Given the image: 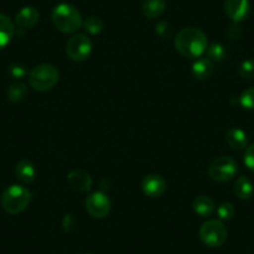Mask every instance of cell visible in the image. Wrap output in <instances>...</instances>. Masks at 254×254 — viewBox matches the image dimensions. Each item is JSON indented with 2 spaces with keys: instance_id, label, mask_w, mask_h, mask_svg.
Masks as SVG:
<instances>
[{
  "instance_id": "4316f807",
  "label": "cell",
  "mask_w": 254,
  "mask_h": 254,
  "mask_svg": "<svg viewBox=\"0 0 254 254\" xmlns=\"http://www.w3.org/2000/svg\"><path fill=\"white\" fill-rule=\"evenodd\" d=\"M227 35H228L231 40H238L243 35V29L239 25V23H233L227 29Z\"/></svg>"
},
{
  "instance_id": "f1b7e54d",
  "label": "cell",
  "mask_w": 254,
  "mask_h": 254,
  "mask_svg": "<svg viewBox=\"0 0 254 254\" xmlns=\"http://www.w3.org/2000/svg\"><path fill=\"white\" fill-rule=\"evenodd\" d=\"M9 72H10L11 76L16 80L23 79V77H25L26 74H28L25 67H24L23 65H20V64H13L10 66V69H9Z\"/></svg>"
},
{
  "instance_id": "7402d4cb",
  "label": "cell",
  "mask_w": 254,
  "mask_h": 254,
  "mask_svg": "<svg viewBox=\"0 0 254 254\" xmlns=\"http://www.w3.org/2000/svg\"><path fill=\"white\" fill-rule=\"evenodd\" d=\"M207 55H208V59L211 61H217V63H219V61L223 60L224 58H226V49H224V46L222 45V44L219 43H213L211 44V45L207 48L206 50Z\"/></svg>"
},
{
  "instance_id": "f546056e",
  "label": "cell",
  "mask_w": 254,
  "mask_h": 254,
  "mask_svg": "<svg viewBox=\"0 0 254 254\" xmlns=\"http://www.w3.org/2000/svg\"><path fill=\"white\" fill-rule=\"evenodd\" d=\"M84 254H92V253H84Z\"/></svg>"
},
{
  "instance_id": "ffe728a7",
  "label": "cell",
  "mask_w": 254,
  "mask_h": 254,
  "mask_svg": "<svg viewBox=\"0 0 254 254\" xmlns=\"http://www.w3.org/2000/svg\"><path fill=\"white\" fill-rule=\"evenodd\" d=\"M28 86L23 82H18V84L11 85L8 89V92H6V96H8V100L13 104H19V102L24 101L28 96Z\"/></svg>"
},
{
  "instance_id": "e0dca14e",
  "label": "cell",
  "mask_w": 254,
  "mask_h": 254,
  "mask_svg": "<svg viewBox=\"0 0 254 254\" xmlns=\"http://www.w3.org/2000/svg\"><path fill=\"white\" fill-rule=\"evenodd\" d=\"M193 211L202 218H208L216 211L213 199L208 196H197L193 199Z\"/></svg>"
},
{
  "instance_id": "9a60e30c",
  "label": "cell",
  "mask_w": 254,
  "mask_h": 254,
  "mask_svg": "<svg viewBox=\"0 0 254 254\" xmlns=\"http://www.w3.org/2000/svg\"><path fill=\"white\" fill-rule=\"evenodd\" d=\"M214 71L213 61L209 60L208 58H202L198 59L197 61H194L193 65H192V75L196 77L197 80H208L212 76Z\"/></svg>"
},
{
  "instance_id": "ba28073f",
  "label": "cell",
  "mask_w": 254,
  "mask_h": 254,
  "mask_svg": "<svg viewBox=\"0 0 254 254\" xmlns=\"http://www.w3.org/2000/svg\"><path fill=\"white\" fill-rule=\"evenodd\" d=\"M85 208L91 217L101 219L111 211V201L104 192H94L85 201Z\"/></svg>"
},
{
  "instance_id": "4fadbf2b",
  "label": "cell",
  "mask_w": 254,
  "mask_h": 254,
  "mask_svg": "<svg viewBox=\"0 0 254 254\" xmlns=\"http://www.w3.org/2000/svg\"><path fill=\"white\" fill-rule=\"evenodd\" d=\"M226 141L229 145V147L233 148V150L242 151L248 147V136L238 127H232V128L227 131Z\"/></svg>"
},
{
  "instance_id": "30bf717a",
  "label": "cell",
  "mask_w": 254,
  "mask_h": 254,
  "mask_svg": "<svg viewBox=\"0 0 254 254\" xmlns=\"http://www.w3.org/2000/svg\"><path fill=\"white\" fill-rule=\"evenodd\" d=\"M141 186H142L143 193L150 198H158L165 193L166 188H167L165 178L157 173H151V175L145 176Z\"/></svg>"
},
{
  "instance_id": "3957f363",
  "label": "cell",
  "mask_w": 254,
  "mask_h": 254,
  "mask_svg": "<svg viewBox=\"0 0 254 254\" xmlns=\"http://www.w3.org/2000/svg\"><path fill=\"white\" fill-rule=\"evenodd\" d=\"M31 201V192L21 185H11L1 196V207L9 214H19L25 211Z\"/></svg>"
},
{
  "instance_id": "484cf974",
  "label": "cell",
  "mask_w": 254,
  "mask_h": 254,
  "mask_svg": "<svg viewBox=\"0 0 254 254\" xmlns=\"http://www.w3.org/2000/svg\"><path fill=\"white\" fill-rule=\"evenodd\" d=\"M156 34L160 36L161 39H170L173 35V28L170 23L167 21H160L156 25Z\"/></svg>"
},
{
  "instance_id": "8fae6325",
  "label": "cell",
  "mask_w": 254,
  "mask_h": 254,
  "mask_svg": "<svg viewBox=\"0 0 254 254\" xmlns=\"http://www.w3.org/2000/svg\"><path fill=\"white\" fill-rule=\"evenodd\" d=\"M67 182H69L70 187L77 192H89L94 185V181H92L90 173H87L85 170H81V168L71 171L67 175Z\"/></svg>"
},
{
  "instance_id": "d4e9b609",
  "label": "cell",
  "mask_w": 254,
  "mask_h": 254,
  "mask_svg": "<svg viewBox=\"0 0 254 254\" xmlns=\"http://www.w3.org/2000/svg\"><path fill=\"white\" fill-rule=\"evenodd\" d=\"M239 102H241L242 107L246 110H254V87H248L242 92L239 96Z\"/></svg>"
},
{
  "instance_id": "5b68a950",
  "label": "cell",
  "mask_w": 254,
  "mask_h": 254,
  "mask_svg": "<svg viewBox=\"0 0 254 254\" xmlns=\"http://www.w3.org/2000/svg\"><path fill=\"white\" fill-rule=\"evenodd\" d=\"M199 238L202 243L211 248H218L226 243L228 238V232L223 222L219 219H209L204 222L199 228Z\"/></svg>"
},
{
  "instance_id": "277c9868",
  "label": "cell",
  "mask_w": 254,
  "mask_h": 254,
  "mask_svg": "<svg viewBox=\"0 0 254 254\" xmlns=\"http://www.w3.org/2000/svg\"><path fill=\"white\" fill-rule=\"evenodd\" d=\"M58 69L50 64H40L30 70L28 74V80L30 87L36 91H48L55 87L59 82Z\"/></svg>"
},
{
  "instance_id": "8992f818",
  "label": "cell",
  "mask_w": 254,
  "mask_h": 254,
  "mask_svg": "<svg viewBox=\"0 0 254 254\" xmlns=\"http://www.w3.org/2000/svg\"><path fill=\"white\" fill-rule=\"evenodd\" d=\"M238 173V163L229 156L216 158L208 167V176L216 182H228Z\"/></svg>"
},
{
  "instance_id": "9c48e42d",
  "label": "cell",
  "mask_w": 254,
  "mask_h": 254,
  "mask_svg": "<svg viewBox=\"0 0 254 254\" xmlns=\"http://www.w3.org/2000/svg\"><path fill=\"white\" fill-rule=\"evenodd\" d=\"M224 11L233 23H241L248 18L251 13V4L249 0H226Z\"/></svg>"
},
{
  "instance_id": "52a82bcc",
  "label": "cell",
  "mask_w": 254,
  "mask_h": 254,
  "mask_svg": "<svg viewBox=\"0 0 254 254\" xmlns=\"http://www.w3.org/2000/svg\"><path fill=\"white\" fill-rule=\"evenodd\" d=\"M92 51V41L85 34H75L66 44V54L71 60L81 63L89 59Z\"/></svg>"
},
{
  "instance_id": "603a6c76",
  "label": "cell",
  "mask_w": 254,
  "mask_h": 254,
  "mask_svg": "<svg viewBox=\"0 0 254 254\" xmlns=\"http://www.w3.org/2000/svg\"><path fill=\"white\" fill-rule=\"evenodd\" d=\"M234 213H236V209H234V206L231 202H223L217 208L219 221H231L234 217Z\"/></svg>"
},
{
  "instance_id": "6da1fadb",
  "label": "cell",
  "mask_w": 254,
  "mask_h": 254,
  "mask_svg": "<svg viewBox=\"0 0 254 254\" xmlns=\"http://www.w3.org/2000/svg\"><path fill=\"white\" fill-rule=\"evenodd\" d=\"M175 48L185 58H199L206 53L208 40L206 34L197 28H185L175 38Z\"/></svg>"
},
{
  "instance_id": "5bb4252c",
  "label": "cell",
  "mask_w": 254,
  "mask_h": 254,
  "mask_svg": "<svg viewBox=\"0 0 254 254\" xmlns=\"http://www.w3.org/2000/svg\"><path fill=\"white\" fill-rule=\"evenodd\" d=\"M15 176L20 182L30 185L36 178L35 166L28 160H21L15 166Z\"/></svg>"
},
{
  "instance_id": "cb8c5ba5",
  "label": "cell",
  "mask_w": 254,
  "mask_h": 254,
  "mask_svg": "<svg viewBox=\"0 0 254 254\" xmlns=\"http://www.w3.org/2000/svg\"><path fill=\"white\" fill-rule=\"evenodd\" d=\"M239 75L243 79L253 80L254 79V59H247L239 65Z\"/></svg>"
},
{
  "instance_id": "2e32d148",
  "label": "cell",
  "mask_w": 254,
  "mask_h": 254,
  "mask_svg": "<svg viewBox=\"0 0 254 254\" xmlns=\"http://www.w3.org/2000/svg\"><path fill=\"white\" fill-rule=\"evenodd\" d=\"M15 33V26L9 16L0 13V50L9 45Z\"/></svg>"
},
{
  "instance_id": "ac0fdd59",
  "label": "cell",
  "mask_w": 254,
  "mask_h": 254,
  "mask_svg": "<svg viewBox=\"0 0 254 254\" xmlns=\"http://www.w3.org/2000/svg\"><path fill=\"white\" fill-rule=\"evenodd\" d=\"M166 10V0H143L142 14L148 19L160 18Z\"/></svg>"
},
{
  "instance_id": "83f0119b",
  "label": "cell",
  "mask_w": 254,
  "mask_h": 254,
  "mask_svg": "<svg viewBox=\"0 0 254 254\" xmlns=\"http://www.w3.org/2000/svg\"><path fill=\"white\" fill-rule=\"evenodd\" d=\"M244 165L247 166L249 171L254 172V143L246 148L244 152Z\"/></svg>"
},
{
  "instance_id": "44dd1931",
  "label": "cell",
  "mask_w": 254,
  "mask_h": 254,
  "mask_svg": "<svg viewBox=\"0 0 254 254\" xmlns=\"http://www.w3.org/2000/svg\"><path fill=\"white\" fill-rule=\"evenodd\" d=\"M82 26L86 33L91 34V35H97L104 30V21L97 16H90L82 23Z\"/></svg>"
},
{
  "instance_id": "7a4b0ae2",
  "label": "cell",
  "mask_w": 254,
  "mask_h": 254,
  "mask_svg": "<svg viewBox=\"0 0 254 254\" xmlns=\"http://www.w3.org/2000/svg\"><path fill=\"white\" fill-rule=\"evenodd\" d=\"M51 21L59 31L64 34H72L82 26V16L75 6L67 3H61L54 8Z\"/></svg>"
},
{
  "instance_id": "7c38bea8",
  "label": "cell",
  "mask_w": 254,
  "mask_h": 254,
  "mask_svg": "<svg viewBox=\"0 0 254 254\" xmlns=\"http://www.w3.org/2000/svg\"><path fill=\"white\" fill-rule=\"evenodd\" d=\"M39 18H40V14H39L38 9H35L34 6H24L16 14L15 23L21 29H30L38 24Z\"/></svg>"
},
{
  "instance_id": "d6986e66",
  "label": "cell",
  "mask_w": 254,
  "mask_h": 254,
  "mask_svg": "<svg viewBox=\"0 0 254 254\" xmlns=\"http://www.w3.org/2000/svg\"><path fill=\"white\" fill-rule=\"evenodd\" d=\"M234 194L238 197L239 199H249L253 196V183L251 182L248 177L246 176H241L237 178L236 183H234Z\"/></svg>"
}]
</instances>
